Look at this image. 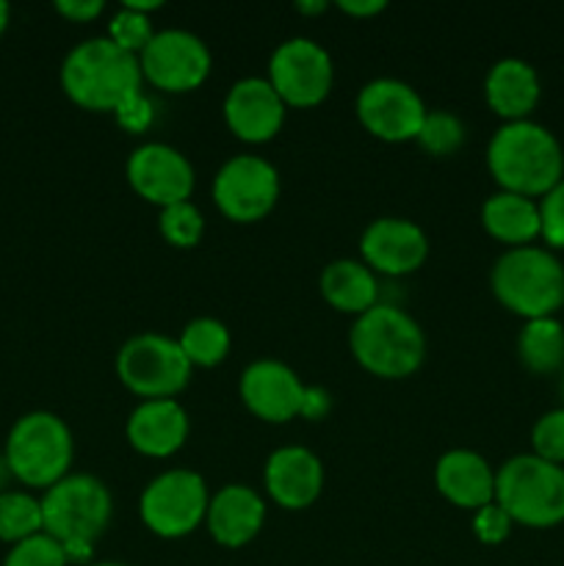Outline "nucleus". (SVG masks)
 Wrapping results in <instances>:
<instances>
[{"label": "nucleus", "instance_id": "nucleus-35", "mask_svg": "<svg viewBox=\"0 0 564 566\" xmlns=\"http://www.w3.org/2000/svg\"><path fill=\"white\" fill-rule=\"evenodd\" d=\"M114 114H116V122L130 133H144L149 125H153V103H149L142 92L127 97Z\"/></svg>", "mask_w": 564, "mask_h": 566}, {"label": "nucleus", "instance_id": "nucleus-14", "mask_svg": "<svg viewBox=\"0 0 564 566\" xmlns=\"http://www.w3.org/2000/svg\"><path fill=\"white\" fill-rule=\"evenodd\" d=\"M125 175L133 191L158 208L186 202L197 186V171H194L191 160L166 142L138 144L127 155Z\"/></svg>", "mask_w": 564, "mask_h": 566}, {"label": "nucleus", "instance_id": "nucleus-20", "mask_svg": "<svg viewBox=\"0 0 564 566\" xmlns=\"http://www.w3.org/2000/svg\"><path fill=\"white\" fill-rule=\"evenodd\" d=\"M263 523L265 501L254 486L224 484L210 495L205 525L221 547L249 545L263 531Z\"/></svg>", "mask_w": 564, "mask_h": 566}, {"label": "nucleus", "instance_id": "nucleus-13", "mask_svg": "<svg viewBox=\"0 0 564 566\" xmlns=\"http://www.w3.org/2000/svg\"><path fill=\"white\" fill-rule=\"evenodd\" d=\"M357 119L370 136L382 142H412L426 116V103L418 88L398 77H374L357 92Z\"/></svg>", "mask_w": 564, "mask_h": 566}, {"label": "nucleus", "instance_id": "nucleus-16", "mask_svg": "<svg viewBox=\"0 0 564 566\" xmlns=\"http://www.w3.org/2000/svg\"><path fill=\"white\" fill-rule=\"evenodd\" d=\"M238 392L249 412L269 423H288L299 418L304 385L296 370L282 359H254L238 379Z\"/></svg>", "mask_w": 564, "mask_h": 566}, {"label": "nucleus", "instance_id": "nucleus-5", "mask_svg": "<svg viewBox=\"0 0 564 566\" xmlns=\"http://www.w3.org/2000/svg\"><path fill=\"white\" fill-rule=\"evenodd\" d=\"M490 287L498 302L520 318H551L564 304V265L534 243L506 249L492 263Z\"/></svg>", "mask_w": 564, "mask_h": 566}, {"label": "nucleus", "instance_id": "nucleus-44", "mask_svg": "<svg viewBox=\"0 0 564 566\" xmlns=\"http://www.w3.org/2000/svg\"><path fill=\"white\" fill-rule=\"evenodd\" d=\"M562 396H564V368H562Z\"/></svg>", "mask_w": 564, "mask_h": 566}, {"label": "nucleus", "instance_id": "nucleus-3", "mask_svg": "<svg viewBox=\"0 0 564 566\" xmlns=\"http://www.w3.org/2000/svg\"><path fill=\"white\" fill-rule=\"evenodd\" d=\"M44 534L61 542L70 562H88L94 542L114 517V497L103 479L92 473H70L44 490Z\"/></svg>", "mask_w": 564, "mask_h": 566}, {"label": "nucleus", "instance_id": "nucleus-43", "mask_svg": "<svg viewBox=\"0 0 564 566\" xmlns=\"http://www.w3.org/2000/svg\"><path fill=\"white\" fill-rule=\"evenodd\" d=\"M92 566H127V564H119V562H100V564H92Z\"/></svg>", "mask_w": 564, "mask_h": 566}, {"label": "nucleus", "instance_id": "nucleus-25", "mask_svg": "<svg viewBox=\"0 0 564 566\" xmlns=\"http://www.w3.org/2000/svg\"><path fill=\"white\" fill-rule=\"evenodd\" d=\"M518 354L520 363L531 374H556L564 368V326L562 321L534 318L525 321L518 335Z\"/></svg>", "mask_w": 564, "mask_h": 566}, {"label": "nucleus", "instance_id": "nucleus-40", "mask_svg": "<svg viewBox=\"0 0 564 566\" xmlns=\"http://www.w3.org/2000/svg\"><path fill=\"white\" fill-rule=\"evenodd\" d=\"M326 0H299L296 3V11H302V14H321V11H326Z\"/></svg>", "mask_w": 564, "mask_h": 566}, {"label": "nucleus", "instance_id": "nucleus-19", "mask_svg": "<svg viewBox=\"0 0 564 566\" xmlns=\"http://www.w3.org/2000/svg\"><path fill=\"white\" fill-rule=\"evenodd\" d=\"M191 431L186 407L177 398H149L133 407L127 418V442L138 453L153 459H166L180 451Z\"/></svg>", "mask_w": 564, "mask_h": 566}, {"label": "nucleus", "instance_id": "nucleus-8", "mask_svg": "<svg viewBox=\"0 0 564 566\" xmlns=\"http://www.w3.org/2000/svg\"><path fill=\"white\" fill-rule=\"evenodd\" d=\"M191 370L180 343L164 332H138L116 352V376L142 401L175 398L191 381Z\"/></svg>", "mask_w": 564, "mask_h": 566}, {"label": "nucleus", "instance_id": "nucleus-17", "mask_svg": "<svg viewBox=\"0 0 564 566\" xmlns=\"http://www.w3.org/2000/svg\"><path fill=\"white\" fill-rule=\"evenodd\" d=\"M288 105L269 83V77H238L224 94V122L232 136L249 144L271 142L285 125Z\"/></svg>", "mask_w": 564, "mask_h": 566}, {"label": "nucleus", "instance_id": "nucleus-29", "mask_svg": "<svg viewBox=\"0 0 564 566\" xmlns=\"http://www.w3.org/2000/svg\"><path fill=\"white\" fill-rule=\"evenodd\" d=\"M158 227L166 243H171V247L177 249H194L202 241L205 216L191 199H186V202H175L160 208Z\"/></svg>", "mask_w": 564, "mask_h": 566}, {"label": "nucleus", "instance_id": "nucleus-32", "mask_svg": "<svg viewBox=\"0 0 564 566\" xmlns=\"http://www.w3.org/2000/svg\"><path fill=\"white\" fill-rule=\"evenodd\" d=\"M531 446L536 457L545 462L564 464V407L551 409L536 420L531 429Z\"/></svg>", "mask_w": 564, "mask_h": 566}, {"label": "nucleus", "instance_id": "nucleus-4", "mask_svg": "<svg viewBox=\"0 0 564 566\" xmlns=\"http://www.w3.org/2000/svg\"><path fill=\"white\" fill-rule=\"evenodd\" d=\"M348 348L368 374L379 379H407L424 365L426 335L407 310L379 302L354 318Z\"/></svg>", "mask_w": 564, "mask_h": 566}, {"label": "nucleus", "instance_id": "nucleus-30", "mask_svg": "<svg viewBox=\"0 0 564 566\" xmlns=\"http://www.w3.org/2000/svg\"><path fill=\"white\" fill-rule=\"evenodd\" d=\"M105 36L114 44H119L122 50L133 55H142V50L147 48L149 39L155 36V28L149 14H142V11H133L127 6H119V9L111 14L108 20V33Z\"/></svg>", "mask_w": 564, "mask_h": 566}, {"label": "nucleus", "instance_id": "nucleus-26", "mask_svg": "<svg viewBox=\"0 0 564 566\" xmlns=\"http://www.w3.org/2000/svg\"><path fill=\"white\" fill-rule=\"evenodd\" d=\"M177 343H180L188 363L197 365V368H213V365L224 363V357L230 354L232 337L224 321L213 318V315H199L182 326Z\"/></svg>", "mask_w": 564, "mask_h": 566}, {"label": "nucleus", "instance_id": "nucleus-28", "mask_svg": "<svg viewBox=\"0 0 564 566\" xmlns=\"http://www.w3.org/2000/svg\"><path fill=\"white\" fill-rule=\"evenodd\" d=\"M415 142L435 158H446V155H453L464 144V122L446 108L426 111L424 125H420Z\"/></svg>", "mask_w": 564, "mask_h": 566}, {"label": "nucleus", "instance_id": "nucleus-36", "mask_svg": "<svg viewBox=\"0 0 564 566\" xmlns=\"http://www.w3.org/2000/svg\"><path fill=\"white\" fill-rule=\"evenodd\" d=\"M332 409V396L326 387L318 385H304V396H302V409H299V418L304 420H321L326 418Z\"/></svg>", "mask_w": 564, "mask_h": 566}, {"label": "nucleus", "instance_id": "nucleus-18", "mask_svg": "<svg viewBox=\"0 0 564 566\" xmlns=\"http://www.w3.org/2000/svg\"><path fill=\"white\" fill-rule=\"evenodd\" d=\"M263 484L276 506L302 512L313 506L324 490V464L310 448L282 446L265 459Z\"/></svg>", "mask_w": 564, "mask_h": 566}, {"label": "nucleus", "instance_id": "nucleus-1", "mask_svg": "<svg viewBox=\"0 0 564 566\" xmlns=\"http://www.w3.org/2000/svg\"><path fill=\"white\" fill-rule=\"evenodd\" d=\"M487 169L501 191L542 199L564 180V149L540 122H503L487 144Z\"/></svg>", "mask_w": 564, "mask_h": 566}, {"label": "nucleus", "instance_id": "nucleus-24", "mask_svg": "<svg viewBox=\"0 0 564 566\" xmlns=\"http://www.w3.org/2000/svg\"><path fill=\"white\" fill-rule=\"evenodd\" d=\"M318 287L330 307H335L337 313L354 315V318L379 304V280L363 260H332L321 271Z\"/></svg>", "mask_w": 564, "mask_h": 566}, {"label": "nucleus", "instance_id": "nucleus-41", "mask_svg": "<svg viewBox=\"0 0 564 566\" xmlns=\"http://www.w3.org/2000/svg\"><path fill=\"white\" fill-rule=\"evenodd\" d=\"M9 17H11V9L6 0H0V33L6 31V25H9Z\"/></svg>", "mask_w": 564, "mask_h": 566}, {"label": "nucleus", "instance_id": "nucleus-34", "mask_svg": "<svg viewBox=\"0 0 564 566\" xmlns=\"http://www.w3.org/2000/svg\"><path fill=\"white\" fill-rule=\"evenodd\" d=\"M512 525L514 520L495 501L473 512V534L484 545H501V542H506L509 534H512Z\"/></svg>", "mask_w": 564, "mask_h": 566}, {"label": "nucleus", "instance_id": "nucleus-33", "mask_svg": "<svg viewBox=\"0 0 564 566\" xmlns=\"http://www.w3.org/2000/svg\"><path fill=\"white\" fill-rule=\"evenodd\" d=\"M542 238L547 247L564 249V180H558L545 197L540 199Z\"/></svg>", "mask_w": 564, "mask_h": 566}, {"label": "nucleus", "instance_id": "nucleus-42", "mask_svg": "<svg viewBox=\"0 0 564 566\" xmlns=\"http://www.w3.org/2000/svg\"><path fill=\"white\" fill-rule=\"evenodd\" d=\"M9 475H11V470H9V464H6V457H0V492H3Z\"/></svg>", "mask_w": 564, "mask_h": 566}, {"label": "nucleus", "instance_id": "nucleus-27", "mask_svg": "<svg viewBox=\"0 0 564 566\" xmlns=\"http://www.w3.org/2000/svg\"><path fill=\"white\" fill-rule=\"evenodd\" d=\"M42 531L44 520L39 497L20 490L0 492V539L17 545V542L31 539V536L42 534Z\"/></svg>", "mask_w": 564, "mask_h": 566}, {"label": "nucleus", "instance_id": "nucleus-37", "mask_svg": "<svg viewBox=\"0 0 564 566\" xmlns=\"http://www.w3.org/2000/svg\"><path fill=\"white\" fill-rule=\"evenodd\" d=\"M55 11L70 22H92L105 11L103 0H55Z\"/></svg>", "mask_w": 564, "mask_h": 566}, {"label": "nucleus", "instance_id": "nucleus-15", "mask_svg": "<svg viewBox=\"0 0 564 566\" xmlns=\"http://www.w3.org/2000/svg\"><path fill=\"white\" fill-rule=\"evenodd\" d=\"M363 263L374 274L404 276L412 274L429 258V238L424 227L401 216H382L365 227L359 238Z\"/></svg>", "mask_w": 564, "mask_h": 566}, {"label": "nucleus", "instance_id": "nucleus-22", "mask_svg": "<svg viewBox=\"0 0 564 566\" xmlns=\"http://www.w3.org/2000/svg\"><path fill=\"white\" fill-rule=\"evenodd\" d=\"M540 75L529 61L518 59V55L498 59L484 75L487 105L503 122L529 119V114L540 103Z\"/></svg>", "mask_w": 564, "mask_h": 566}, {"label": "nucleus", "instance_id": "nucleus-9", "mask_svg": "<svg viewBox=\"0 0 564 566\" xmlns=\"http://www.w3.org/2000/svg\"><path fill=\"white\" fill-rule=\"evenodd\" d=\"M208 481L188 468H171L147 481L138 497L142 523L160 539H182L205 523Z\"/></svg>", "mask_w": 564, "mask_h": 566}, {"label": "nucleus", "instance_id": "nucleus-21", "mask_svg": "<svg viewBox=\"0 0 564 566\" xmlns=\"http://www.w3.org/2000/svg\"><path fill=\"white\" fill-rule=\"evenodd\" d=\"M435 486L459 509H481L495 501V470L479 451L451 448L435 464Z\"/></svg>", "mask_w": 564, "mask_h": 566}, {"label": "nucleus", "instance_id": "nucleus-38", "mask_svg": "<svg viewBox=\"0 0 564 566\" xmlns=\"http://www.w3.org/2000/svg\"><path fill=\"white\" fill-rule=\"evenodd\" d=\"M337 9L346 11L348 17H374L387 9L385 0H337Z\"/></svg>", "mask_w": 564, "mask_h": 566}, {"label": "nucleus", "instance_id": "nucleus-23", "mask_svg": "<svg viewBox=\"0 0 564 566\" xmlns=\"http://www.w3.org/2000/svg\"><path fill=\"white\" fill-rule=\"evenodd\" d=\"M481 227L509 249L529 247L542 235L540 202L512 191H495L481 205Z\"/></svg>", "mask_w": 564, "mask_h": 566}, {"label": "nucleus", "instance_id": "nucleus-2", "mask_svg": "<svg viewBox=\"0 0 564 566\" xmlns=\"http://www.w3.org/2000/svg\"><path fill=\"white\" fill-rule=\"evenodd\" d=\"M142 64L108 36L77 42L61 64V88L86 111H116L127 97L142 92Z\"/></svg>", "mask_w": 564, "mask_h": 566}, {"label": "nucleus", "instance_id": "nucleus-31", "mask_svg": "<svg viewBox=\"0 0 564 566\" xmlns=\"http://www.w3.org/2000/svg\"><path fill=\"white\" fill-rule=\"evenodd\" d=\"M64 547L59 539H53L50 534H36L31 539H22L17 545H11V551L6 553L3 566H66Z\"/></svg>", "mask_w": 564, "mask_h": 566}, {"label": "nucleus", "instance_id": "nucleus-10", "mask_svg": "<svg viewBox=\"0 0 564 566\" xmlns=\"http://www.w3.org/2000/svg\"><path fill=\"white\" fill-rule=\"evenodd\" d=\"M280 171L263 155L241 153L227 158L213 177V202L238 224H252L269 216L280 199Z\"/></svg>", "mask_w": 564, "mask_h": 566}, {"label": "nucleus", "instance_id": "nucleus-7", "mask_svg": "<svg viewBox=\"0 0 564 566\" xmlns=\"http://www.w3.org/2000/svg\"><path fill=\"white\" fill-rule=\"evenodd\" d=\"M3 457L17 481L48 490L70 475L75 440L64 418L48 409H36L11 426Z\"/></svg>", "mask_w": 564, "mask_h": 566}, {"label": "nucleus", "instance_id": "nucleus-39", "mask_svg": "<svg viewBox=\"0 0 564 566\" xmlns=\"http://www.w3.org/2000/svg\"><path fill=\"white\" fill-rule=\"evenodd\" d=\"M122 6H127V9H133V11H142V14H153V11H158L160 6V0H122Z\"/></svg>", "mask_w": 564, "mask_h": 566}, {"label": "nucleus", "instance_id": "nucleus-6", "mask_svg": "<svg viewBox=\"0 0 564 566\" xmlns=\"http://www.w3.org/2000/svg\"><path fill=\"white\" fill-rule=\"evenodd\" d=\"M495 503L520 525L553 528L564 523V468L518 453L495 470Z\"/></svg>", "mask_w": 564, "mask_h": 566}, {"label": "nucleus", "instance_id": "nucleus-12", "mask_svg": "<svg viewBox=\"0 0 564 566\" xmlns=\"http://www.w3.org/2000/svg\"><path fill=\"white\" fill-rule=\"evenodd\" d=\"M138 64L144 81L153 83L155 88L182 94L202 86L213 66V55L205 39L188 28H164L155 31L147 48L142 50Z\"/></svg>", "mask_w": 564, "mask_h": 566}, {"label": "nucleus", "instance_id": "nucleus-11", "mask_svg": "<svg viewBox=\"0 0 564 566\" xmlns=\"http://www.w3.org/2000/svg\"><path fill=\"white\" fill-rule=\"evenodd\" d=\"M335 66L321 42L310 36H291L271 50L269 83L285 105L313 108L332 92Z\"/></svg>", "mask_w": 564, "mask_h": 566}]
</instances>
